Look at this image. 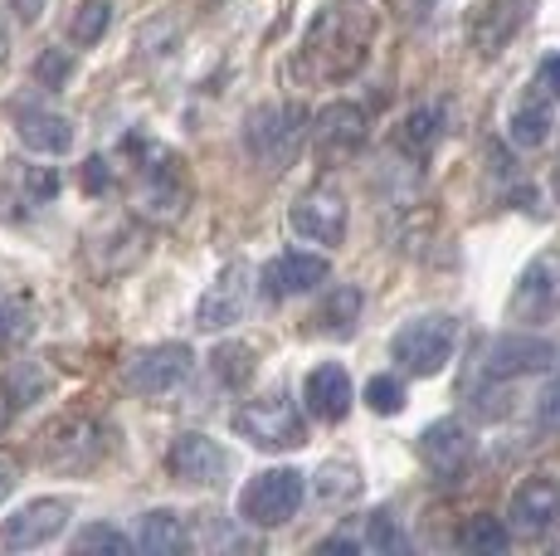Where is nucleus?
Returning <instances> with one entry per match:
<instances>
[{
    "mask_svg": "<svg viewBox=\"0 0 560 556\" xmlns=\"http://www.w3.org/2000/svg\"><path fill=\"white\" fill-rule=\"evenodd\" d=\"M107 30H113V5H107V0H83V5H73V15H69V45L93 49V45H103Z\"/></svg>",
    "mask_w": 560,
    "mask_h": 556,
    "instance_id": "obj_26",
    "label": "nucleus"
},
{
    "mask_svg": "<svg viewBox=\"0 0 560 556\" xmlns=\"http://www.w3.org/2000/svg\"><path fill=\"white\" fill-rule=\"evenodd\" d=\"M73 518L69 498H30L0 522V552H39L63 537Z\"/></svg>",
    "mask_w": 560,
    "mask_h": 556,
    "instance_id": "obj_10",
    "label": "nucleus"
},
{
    "mask_svg": "<svg viewBox=\"0 0 560 556\" xmlns=\"http://www.w3.org/2000/svg\"><path fill=\"white\" fill-rule=\"evenodd\" d=\"M347 220H351V210L337 186H307L288 206V230L307 244H327V250L347 240Z\"/></svg>",
    "mask_w": 560,
    "mask_h": 556,
    "instance_id": "obj_11",
    "label": "nucleus"
},
{
    "mask_svg": "<svg viewBox=\"0 0 560 556\" xmlns=\"http://www.w3.org/2000/svg\"><path fill=\"white\" fill-rule=\"evenodd\" d=\"M69 73H73V59L63 55V49H45V55L35 59V79L45 83V89H63Z\"/></svg>",
    "mask_w": 560,
    "mask_h": 556,
    "instance_id": "obj_36",
    "label": "nucleus"
},
{
    "mask_svg": "<svg viewBox=\"0 0 560 556\" xmlns=\"http://www.w3.org/2000/svg\"><path fill=\"white\" fill-rule=\"evenodd\" d=\"M508 313H512V323H526V327L560 317V259L556 254H536V259L526 264L512 288Z\"/></svg>",
    "mask_w": 560,
    "mask_h": 556,
    "instance_id": "obj_15",
    "label": "nucleus"
},
{
    "mask_svg": "<svg viewBox=\"0 0 560 556\" xmlns=\"http://www.w3.org/2000/svg\"><path fill=\"white\" fill-rule=\"evenodd\" d=\"M5 55H10V35H5V20H0V63H5Z\"/></svg>",
    "mask_w": 560,
    "mask_h": 556,
    "instance_id": "obj_42",
    "label": "nucleus"
},
{
    "mask_svg": "<svg viewBox=\"0 0 560 556\" xmlns=\"http://www.w3.org/2000/svg\"><path fill=\"white\" fill-rule=\"evenodd\" d=\"M45 5H49V0H10V10H15L20 25H35V20L45 15Z\"/></svg>",
    "mask_w": 560,
    "mask_h": 556,
    "instance_id": "obj_40",
    "label": "nucleus"
},
{
    "mask_svg": "<svg viewBox=\"0 0 560 556\" xmlns=\"http://www.w3.org/2000/svg\"><path fill=\"white\" fill-rule=\"evenodd\" d=\"M381 15L371 0H322L298 39L293 73L307 89H341L371 63Z\"/></svg>",
    "mask_w": 560,
    "mask_h": 556,
    "instance_id": "obj_1",
    "label": "nucleus"
},
{
    "mask_svg": "<svg viewBox=\"0 0 560 556\" xmlns=\"http://www.w3.org/2000/svg\"><path fill=\"white\" fill-rule=\"evenodd\" d=\"M357 317H361V288H351V283H337L327 298H322V308H317V327H322V333H351V327H357Z\"/></svg>",
    "mask_w": 560,
    "mask_h": 556,
    "instance_id": "obj_27",
    "label": "nucleus"
},
{
    "mask_svg": "<svg viewBox=\"0 0 560 556\" xmlns=\"http://www.w3.org/2000/svg\"><path fill=\"white\" fill-rule=\"evenodd\" d=\"M458 547L478 552V556H502L512 547V528L502 518H492V512H472V518L463 522V532H458Z\"/></svg>",
    "mask_w": 560,
    "mask_h": 556,
    "instance_id": "obj_25",
    "label": "nucleus"
},
{
    "mask_svg": "<svg viewBox=\"0 0 560 556\" xmlns=\"http://www.w3.org/2000/svg\"><path fill=\"white\" fill-rule=\"evenodd\" d=\"M214 377L230 381V386H244L254 377V351L244 341H230V347L214 351Z\"/></svg>",
    "mask_w": 560,
    "mask_h": 556,
    "instance_id": "obj_31",
    "label": "nucleus"
},
{
    "mask_svg": "<svg viewBox=\"0 0 560 556\" xmlns=\"http://www.w3.org/2000/svg\"><path fill=\"white\" fill-rule=\"evenodd\" d=\"M327 278H331V264L322 259V254L288 250V254H278V259H268V264H264L258 283H264V293L273 298V303H283V298L312 293V288L327 283Z\"/></svg>",
    "mask_w": 560,
    "mask_h": 556,
    "instance_id": "obj_19",
    "label": "nucleus"
},
{
    "mask_svg": "<svg viewBox=\"0 0 560 556\" xmlns=\"http://www.w3.org/2000/svg\"><path fill=\"white\" fill-rule=\"evenodd\" d=\"M361 547H371V552H409V537L400 532V522H395L390 512H371V518H365Z\"/></svg>",
    "mask_w": 560,
    "mask_h": 556,
    "instance_id": "obj_29",
    "label": "nucleus"
},
{
    "mask_svg": "<svg viewBox=\"0 0 560 556\" xmlns=\"http://www.w3.org/2000/svg\"><path fill=\"white\" fill-rule=\"evenodd\" d=\"M551 127H556V108H551V103L532 99V93H522V99H516V108L508 117V132H512L516 147H541L546 137H551Z\"/></svg>",
    "mask_w": 560,
    "mask_h": 556,
    "instance_id": "obj_24",
    "label": "nucleus"
},
{
    "mask_svg": "<svg viewBox=\"0 0 560 556\" xmlns=\"http://www.w3.org/2000/svg\"><path fill=\"white\" fill-rule=\"evenodd\" d=\"M190 371H196V351H190L186 341H156V347H142L127 357L122 381H127V391L147 395V401H161V395L186 386Z\"/></svg>",
    "mask_w": 560,
    "mask_h": 556,
    "instance_id": "obj_7",
    "label": "nucleus"
},
{
    "mask_svg": "<svg viewBox=\"0 0 560 556\" xmlns=\"http://www.w3.org/2000/svg\"><path fill=\"white\" fill-rule=\"evenodd\" d=\"M526 93H532V99H541V103H551V108H560V55H546L541 63H536Z\"/></svg>",
    "mask_w": 560,
    "mask_h": 556,
    "instance_id": "obj_33",
    "label": "nucleus"
},
{
    "mask_svg": "<svg viewBox=\"0 0 560 556\" xmlns=\"http://www.w3.org/2000/svg\"><path fill=\"white\" fill-rule=\"evenodd\" d=\"M15 484H20V468H15V459H5V454H0V502H5L10 494H15Z\"/></svg>",
    "mask_w": 560,
    "mask_h": 556,
    "instance_id": "obj_41",
    "label": "nucleus"
},
{
    "mask_svg": "<svg viewBox=\"0 0 560 556\" xmlns=\"http://www.w3.org/2000/svg\"><path fill=\"white\" fill-rule=\"evenodd\" d=\"M444 137H448V103H415L395 127V147L409 162H429Z\"/></svg>",
    "mask_w": 560,
    "mask_h": 556,
    "instance_id": "obj_21",
    "label": "nucleus"
},
{
    "mask_svg": "<svg viewBox=\"0 0 560 556\" xmlns=\"http://www.w3.org/2000/svg\"><path fill=\"white\" fill-rule=\"evenodd\" d=\"M419 464L429 468L434 478H444V484H454L472 468V459H478V440H472V430L463 420H434L419 430Z\"/></svg>",
    "mask_w": 560,
    "mask_h": 556,
    "instance_id": "obj_14",
    "label": "nucleus"
},
{
    "mask_svg": "<svg viewBox=\"0 0 560 556\" xmlns=\"http://www.w3.org/2000/svg\"><path fill=\"white\" fill-rule=\"evenodd\" d=\"M39 391H45V377H39V371H30V367H15V371H10V377H5V395H10L5 405H10V410H20V405H30Z\"/></svg>",
    "mask_w": 560,
    "mask_h": 556,
    "instance_id": "obj_35",
    "label": "nucleus"
},
{
    "mask_svg": "<svg viewBox=\"0 0 560 556\" xmlns=\"http://www.w3.org/2000/svg\"><path fill=\"white\" fill-rule=\"evenodd\" d=\"M556 361V347L546 337H532V333H508L498 337L488 351H482V377L488 381H522V377H536Z\"/></svg>",
    "mask_w": 560,
    "mask_h": 556,
    "instance_id": "obj_18",
    "label": "nucleus"
},
{
    "mask_svg": "<svg viewBox=\"0 0 560 556\" xmlns=\"http://www.w3.org/2000/svg\"><path fill=\"white\" fill-rule=\"evenodd\" d=\"M361 494V474H357V464H351V459H331L327 468H322L317 474V498L322 502H351Z\"/></svg>",
    "mask_w": 560,
    "mask_h": 556,
    "instance_id": "obj_28",
    "label": "nucleus"
},
{
    "mask_svg": "<svg viewBox=\"0 0 560 556\" xmlns=\"http://www.w3.org/2000/svg\"><path fill=\"white\" fill-rule=\"evenodd\" d=\"M307 123L312 117L298 103H264V108H254L244 117V152H249V162L264 166L268 176H283L303 157Z\"/></svg>",
    "mask_w": 560,
    "mask_h": 556,
    "instance_id": "obj_3",
    "label": "nucleus"
},
{
    "mask_svg": "<svg viewBox=\"0 0 560 556\" xmlns=\"http://www.w3.org/2000/svg\"><path fill=\"white\" fill-rule=\"evenodd\" d=\"M454 347H458V317L448 313H419L390 337V357L400 361V371L419 381L439 377L454 361Z\"/></svg>",
    "mask_w": 560,
    "mask_h": 556,
    "instance_id": "obj_4",
    "label": "nucleus"
},
{
    "mask_svg": "<svg viewBox=\"0 0 560 556\" xmlns=\"http://www.w3.org/2000/svg\"><path fill=\"white\" fill-rule=\"evenodd\" d=\"M25 333H30V323H25V317H20V308L0 298V341H10V337H25Z\"/></svg>",
    "mask_w": 560,
    "mask_h": 556,
    "instance_id": "obj_39",
    "label": "nucleus"
},
{
    "mask_svg": "<svg viewBox=\"0 0 560 556\" xmlns=\"http://www.w3.org/2000/svg\"><path fill=\"white\" fill-rule=\"evenodd\" d=\"M113 454V425L98 415H63L45 430V464L59 474H89Z\"/></svg>",
    "mask_w": 560,
    "mask_h": 556,
    "instance_id": "obj_5",
    "label": "nucleus"
},
{
    "mask_svg": "<svg viewBox=\"0 0 560 556\" xmlns=\"http://www.w3.org/2000/svg\"><path fill=\"white\" fill-rule=\"evenodd\" d=\"M137 547L152 552V556H180V552L190 547L180 512H171V508L142 512V522H137Z\"/></svg>",
    "mask_w": 560,
    "mask_h": 556,
    "instance_id": "obj_23",
    "label": "nucleus"
},
{
    "mask_svg": "<svg viewBox=\"0 0 560 556\" xmlns=\"http://www.w3.org/2000/svg\"><path fill=\"white\" fill-rule=\"evenodd\" d=\"M536 425H541V430H551V435H560V377H551L541 386V395H536Z\"/></svg>",
    "mask_w": 560,
    "mask_h": 556,
    "instance_id": "obj_37",
    "label": "nucleus"
},
{
    "mask_svg": "<svg viewBox=\"0 0 560 556\" xmlns=\"http://www.w3.org/2000/svg\"><path fill=\"white\" fill-rule=\"evenodd\" d=\"M303 401H307V410L317 415V420L341 425V420L351 415V401H357L351 371H347V367H337V361H327V367L307 371V381H303Z\"/></svg>",
    "mask_w": 560,
    "mask_h": 556,
    "instance_id": "obj_20",
    "label": "nucleus"
},
{
    "mask_svg": "<svg viewBox=\"0 0 560 556\" xmlns=\"http://www.w3.org/2000/svg\"><path fill=\"white\" fill-rule=\"evenodd\" d=\"M536 5L541 0H478L468 10V45L478 49L482 59H498L502 49L532 25Z\"/></svg>",
    "mask_w": 560,
    "mask_h": 556,
    "instance_id": "obj_13",
    "label": "nucleus"
},
{
    "mask_svg": "<svg viewBox=\"0 0 560 556\" xmlns=\"http://www.w3.org/2000/svg\"><path fill=\"white\" fill-rule=\"evenodd\" d=\"M303 502V474L298 468H264L258 478H249L240 494V518L249 528H283Z\"/></svg>",
    "mask_w": 560,
    "mask_h": 556,
    "instance_id": "obj_9",
    "label": "nucleus"
},
{
    "mask_svg": "<svg viewBox=\"0 0 560 556\" xmlns=\"http://www.w3.org/2000/svg\"><path fill=\"white\" fill-rule=\"evenodd\" d=\"M551 186H556V196H560V162H556V176H551Z\"/></svg>",
    "mask_w": 560,
    "mask_h": 556,
    "instance_id": "obj_43",
    "label": "nucleus"
},
{
    "mask_svg": "<svg viewBox=\"0 0 560 556\" xmlns=\"http://www.w3.org/2000/svg\"><path fill=\"white\" fill-rule=\"evenodd\" d=\"M73 552H107V556H127L132 552V537L117 528H107V522H93V528H83L79 537H73Z\"/></svg>",
    "mask_w": 560,
    "mask_h": 556,
    "instance_id": "obj_30",
    "label": "nucleus"
},
{
    "mask_svg": "<svg viewBox=\"0 0 560 556\" xmlns=\"http://www.w3.org/2000/svg\"><path fill=\"white\" fill-rule=\"evenodd\" d=\"M83 190H93V196L113 190V162H107V157H89V166H83Z\"/></svg>",
    "mask_w": 560,
    "mask_h": 556,
    "instance_id": "obj_38",
    "label": "nucleus"
},
{
    "mask_svg": "<svg viewBox=\"0 0 560 556\" xmlns=\"http://www.w3.org/2000/svg\"><path fill=\"white\" fill-rule=\"evenodd\" d=\"M508 528L522 532V537H551L560 528V478L556 474H532L512 488Z\"/></svg>",
    "mask_w": 560,
    "mask_h": 556,
    "instance_id": "obj_16",
    "label": "nucleus"
},
{
    "mask_svg": "<svg viewBox=\"0 0 560 556\" xmlns=\"http://www.w3.org/2000/svg\"><path fill=\"white\" fill-rule=\"evenodd\" d=\"M234 435L249 440L254 449H268V454H283V449H303L307 444V425L298 415V405L288 395H264V401H249L234 410Z\"/></svg>",
    "mask_w": 560,
    "mask_h": 556,
    "instance_id": "obj_6",
    "label": "nucleus"
},
{
    "mask_svg": "<svg viewBox=\"0 0 560 556\" xmlns=\"http://www.w3.org/2000/svg\"><path fill=\"white\" fill-rule=\"evenodd\" d=\"M166 474L186 488H210L230 474V454H224L210 435L186 430V435H176L171 449H166Z\"/></svg>",
    "mask_w": 560,
    "mask_h": 556,
    "instance_id": "obj_17",
    "label": "nucleus"
},
{
    "mask_svg": "<svg viewBox=\"0 0 560 556\" xmlns=\"http://www.w3.org/2000/svg\"><path fill=\"white\" fill-rule=\"evenodd\" d=\"M254 288H258V274L244 259H230L210 278V288L200 293L196 327L200 333H224V327L244 323V317H249V303H254Z\"/></svg>",
    "mask_w": 560,
    "mask_h": 556,
    "instance_id": "obj_8",
    "label": "nucleus"
},
{
    "mask_svg": "<svg viewBox=\"0 0 560 556\" xmlns=\"http://www.w3.org/2000/svg\"><path fill=\"white\" fill-rule=\"evenodd\" d=\"M20 186H25L30 206H45V200L59 196V171L54 166H25L20 171Z\"/></svg>",
    "mask_w": 560,
    "mask_h": 556,
    "instance_id": "obj_34",
    "label": "nucleus"
},
{
    "mask_svg": "<svg viewBox=\"0 0 560 556\" xmlns=\"http://www.w3.org/2000/svg\"><path fill=\"white\" fill-rule=\"evenodd\" d=\"M127 152H132L137 171V216H147L152 224H171L190 210V166L180 152H171L156 137H127Z\"/></svg>",
    "mask_w": 560,
    "mask_h": 556,
    "instance_id": "obj_2",
    "label": "nucleus"
},
{
    "mask_svg": "<svg viewBox=\"0 0 560 556\" xmlns=\"http://www.w3.org/2000/svg\"><path fill=\"white\" fill-rule=\"evenodd\" d=\"M15 137L35 157H63L73 152V123L54 108H20L15 113Z\"/></svg>",
    "mask_w": 560,
    "mask_h": 556,
    "instance_id": "obj_22",
    "label": "nucleus"
},
{
    "mask_svg": "<svg viewBox=\"0 0 560 556\" xmlns=\"http://www.w3.org/2000/svg\"><path fill=\"white\" fill-rule=\"evenodd\" d=\"M307 132H312V147H317V157L327 166L331 162H351V157L371 142V117H365L361 103L337 99V103H327V108L312 117Z\"/></svg>",
    "mask_w": 560,
    "mask_h": 556,
    "instance_id": "obj_12",
    "label": "nucleus"
},
{
    "mask_svg": "<svg viewBox=\"0 0 560 556\" xmlns=\"http://www.w3.org/2000/svg\"><path fill=\"white\" fill-rule=\"evenodd\" d=\"M365 405H371L375 415H400L405 410V381L400 377H371L365 381Z\"/></svg>",
    "mask_w": 560,
    "mask_h": 556,
    "instance_id": "obj_32",
    "label": "nucleus"
}]
</instances>
